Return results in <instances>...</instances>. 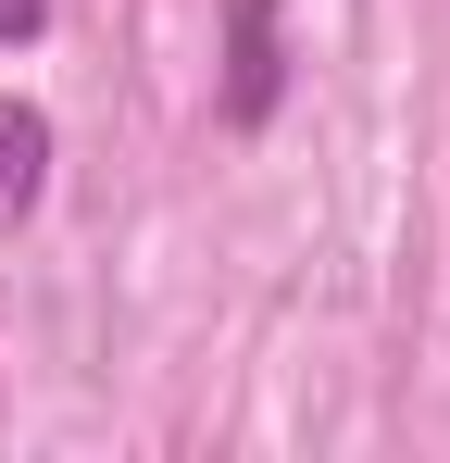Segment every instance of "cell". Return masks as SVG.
Returning <instances> with one entry per match:
<instances>
[{"mask_svg":"<svg viewBox=\"0 0 450 463\" xmlns=\"http://www.w3.org/2000/svg\"><path fill=\"white\" fill-rule=\"evenodd\" d=\"M38 25H51V0H0V38H13V51H25Z\"/></svg>","mask_w":450,"mask_h":463,"instance_id":"obj_3","label":"cell"},{"mask_svg":"<svg viewBox=\"0 0 450 463\" xmlns=\"http://www.w3.org/2000/svg\"><path fill=\"white\" fill-rule=\"evenodd\" d=\"M38 201H51V113L0 100V226H25Z\"/></svg>","mask_w":450,"mask_h":463,"instance_id":"obj_2","label":"cell"},{"mask_svg":"<svg viewBox=\"0 0 450 463\" xmlns=\"http://www.w3.org/2000/svg\"><path fill=\"white\" fill-rule=\"evenodd\" d=\"M288 100V38H276V0H225V126H276Z\"/></svg>","mask_w":450,"mask_h":463,"instance_id":"obj_1","label":"cell"}]
</instances>
